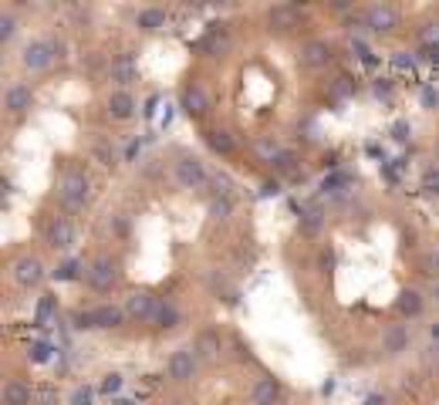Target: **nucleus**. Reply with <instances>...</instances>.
I'll return each mask as SVG.
<instances>
[{
    "mask_svg": "<svg viewBox=\"0 0 439 405\" xmlns=\"http://www.w3.org/2000/svg\"><path fill=\"white\" fill-rule=\"evenodd\" d=\"M375 95H378V98H388V95H392V85H388V78H378V81H375Z\"/></svg>",
    "mask_w": 439,
    "mask_h": 405,
    "instance_id": "obj_37",
    "label": "nucleus"
},
{
    "mask_svg": "<svg viewBox=\"0 0 439 405\" xmlns=\"http://www.w3.org/2000/svg\"><path fill=\"white\" fill-rule=\"evenodd\" d=\"M348 7H351V4H345V0H338V4H331V11H338V14H345V11H348Z\"/></svg>",
    "mask_w": 439,
    "mask_h": 405,
    "instance_id": "obj_42",
    "label": "nucleus"
},
{
    "mask_svg": "<svg viewBox=\"0 0 439 405\" xmlns=\"http://www.w3.org/2000/svg\"><path fill=\"white\" fill-rule=\"evenodd\" d=\"M11 277H14V284H21V287H38L41 280L48 277V270H44V264H41V257H34V253H21V257L11 264Z\"/></svg>",
    "mask_w": 439,
    "mask_h": 405,
    "instance_id": "obj_11",
    "label": "nucleus"
},
{
    "mask_svg": "<svg viewBox=\"0 0 439 405\" xmlns=\"http://www.w3.org/2000/svg\"><path fill=\"white\" fill-rule=\"evenodd\" d=\"M203 139H207L210 149L217 152V155H223V159L237 152V139H233V132H230V128H210V132L203 135Z\"/></svg>",
    "mask_w": 439,
    "mask_h": 405,
    "instance_id": "obj_24",
    "label": "nucleus"
},
{
    "mask_svg": "<svg viewBox=\"0 0 439 405\" xmlns=\"http://www.w3.org/2000/svg\"><path fill=\"white\" fill-rule=\"evenodd\" d=\"M196 371H200V354H196L193 344H182V348H176V352L169 354V362H166L169 381L186 385V381L196 379Z\"/></svg>",
    "mask_w": 439,
    "mask_h": 405,
    "instance_id": "obj_6",
    "label": "nucleus"
},
{
    "mask_svg": "<svg viewBox=\"0 0 439 405\" xmlns=\"http://www.w3.org/2000/svg\"><path fill=\"white\" fill-rule=\"evenodd\" d=\"M95 395H98V389L95 385H75L71 392H68V405H95Z\"/></svg>",
    "mask_w": 439,
    "mask_h": 405,
    "instance_id": "obj_29",
    "label": "nucleus"
},
{
    "mask_svg": "<svg viewBox=\"0 0 439 405\" xmlns=\"http://www.w3.org/2000/svg\"><path fill=\"white\" fill-rule=\"evenodd\" d=\"M85 284H88L95 294L112 291V287L118 284V260L115 257H108V253L95 257V260L88 264V270H85Z\"/></svg>",
    "mask_w": 439,
    "mask_h": 405,
    "instance_id": "obj_5",
    "label": "nucleus"
},
{
    "mask_svg": "<svg viewBox=\"0 0 439 405\" xmlns=\"http://www.w3.org/2000/svg\"><path fill=\"white\" fill-rule=\"evenodd\" d=\"M4 405H31L34 402V389L24 379H7L4 381Z\"/></svg>",
    "mask_w": 439,
    "mask_h": 405,
    "instance_id": "obj_21",
    "label": "nucleus"
},
{
    "mask_svg": "<svg viewBox=\"0 0 439 405\" xmlns=\"http://www.w3.org/2000/svg\"><path fill=\"white\" fill-rule=\"evenodd\" d=\"M172 179H176V186L180 190H207L213 176H210V165L203 163V155H196L190 149H180L176 152V159H172Z\"/></svg>",
    "mask_w": 439,
    "mask_h": 405,
    "instance_id": "obj_1",
    "label": "nucleus"
},
{
    "mask_svg": "<svg viewBox=\"0 0 439 405\" xmlns=\"http://www.w3.org/2000/svg\"><path fill=\"white\" fill-rule=\"evenodd\" d=\"M426 368H439V344H433L426 352Z\"/></svg>",
    "mask_w": 439,
    "mask_h": 405,
    "instance_id": "obj_40",
    "label": "nucleus"
},
{
    "mask_svg": "<svg viewBox=\"0 0 439 405\" xmlns=\"http://www.w3.org/2000/svg\"><path fill=\"white\" fill-rule=\"evenodd\" d=\"M264 17H267V27L277 31V34H291L304 24V11L297 4H274V7H267Z\"/></svg>",
    "mask_w": 439,
    "mask_h": 405,
    "instance_id": "obj_10",
    "label": "nucleus"
},
{
    "mask_svg": "<svg viewBox=\"0 0 439 405\" xmlns=\"http://www.w3.org/2000/svg\"><path fill=\"white\" fill-rule=\"evenodd\" d=\"M14 34H17V14H14V11H4V14H0V41L7 44Z\"/></svg>",
    "mask_w": 439,
    "mask_h": 405,
    "instance_id": "obj_31",
    "label": "nucleus"
},
{
    "mask_svg": "<svg viewBox=\"0 0 439 405\" xmlns=\"http://www.w3.org/2000/svg\"><path fill=\"white\" fill-rule=\"evenodd\" d=\"M396 311L402 317H419L423 314V294L415 291V287H402L399 297H396Z\"/></svg>",
    "mask_w": 439,
    "mask_h": 405,
    "instance_id": "obj_25",
    "label": "nucleus"
},
{
    "mask_svg": "<svg viewBox=\"0 0 439 405\" xmlns=\"http://www.w3.org/2000/svg\"><path fill=\"white\" fill-rule=\"evenodd\" d=\"M362 24L368 27L372 34H388V31L399 27V11H396L392 4H386V0H382V4L375 0V4H368L362 11Z\"/></svg>",
    "mask_w": 439,
    "mask_h": 405,
    "instance_id": "obj_9",
    "label": "nucleus"
},
{
    "mask_svg": "<svg viewBox=\"0 0 439 405\" xmlns=\"http://www.w3.org/2000/svg\"><path fill=\"white\" fill-rule=\"evenodd\" d=\"M297 58H301V64L304 68H328V64L335 61V44L328 38H308L304 44H301V51H297Z\"/></svg>",
    "mask_w": 439,
    "mask_h": 405,
    "instance_id": "obj_12",
    "label": "nucleus"
},
{
    "mask_svg": "<svg viewBox=\"0 0 439 405\" xmlns=\"http://www.w3.org/2000/svg\"><path fill=\"white\" fill-rule=\"evenodd\" d=\"M169 21L166 7H139V14H135V27L139 31H145V34H155V31H162Z\"/></svg>",
    "mask_w": 439,
    "mask_h": 405,
    "instance_id": "obj_22",
    "label": "nucleus"
},
{
    "mask_svg": "<svg viewBox=\"0 0 439 405\" xmlns=\"http://www.w3.org/2000/svg\"><path fill=\"white\" fill-rule=\"evenodd\" d=\"M54 196L58 202L65 206V210H81L85 202L91 200V179L85 169H65L61 176H58V186H54Z\"/></svg>",
    "mask_w": 439,
    "mask_h": 405,
    "instance_id": "obj_2",
    "label": "nucleus"
},
{
    "mask_svg": "<svg viewBox=\"0 0 439 405\" xmlns=\"http://www.w3.org/2000/svg\"><path fill=\"white\" fill-rule=\"evenodd\" d=\"M129 321L122 304H95L85 311H75V328L81 331H115Z\"/></svg>",
    "mask_w": 439,
    "mask_h": 405,
    "instance_id": "obj_3",
    "label": "nucleus"
},
{
    "mask_svg": "<svg viewBox=\"0 0 439 405\" xmlns=\"http://www.w3.org/2000/svg\"><path fill=\"white\" fill-rule=\"evenodd\" d=\"M281 399H284V385L271 371H260L257 379L250 381V389H247V402L250 405H281Z\"/></svg>",
    "mask_w": 439,
    "mask_h": 405,
    "instance_id": "obj_7",
    "label": "nucleus"
},
{
    "mask_svg": "<svg viewBox=\"0 0 439 405\" xmlns=\"http://www.w3.org/2000/svg\"><path fill=\"white\" fill-rule=\"evenodd\" d=\"M180 324H182L180 304L172 301V297H162V301H159V314H155V328H159V331H172V328H180Z\"/></svg>",
    "mask_w": 439,
    "mask_h": 405,
    "instance_id": "obj_23",
    "label": "nucleus"
},
{
    "mask_svg": "<svg viewBox=\"0 0 439 405\" xmlns=\"http://www.w3.org/2000/svg\"><path fill=\"white\" fill-rule=\"evenodd\" d=\"M362 405H388V395L372 392V395H365V399H362Z\"/></svg>",
    "mask_w": 439,
    "mask_h": 405,
    "instance_id": "obj_39",
    "label": "nucleus"
},
{
    "mask_svg": "<svg viewBox=\"0 0 439 405\" xmlns=\"http://www.w3.org/2000/svg\"><path fill=\"white\" fill-rule=\"evenodd\" d=\"M115 405H135V402H129V399H118V402Z\"/></svg>",
    "mask_w": 439,
    "mask_h": 405,
    "instance_id": "obj_43",
    "label": "nucleus"
},
{
    "mask_svg": "<svg viewBox=\"0 0 439 405\" xmlns=\"http://www.w3.org/2000/svg\"><path fill=\"white\" fill-rule=\"evenodd\" d=\"M423 58H426L429 64H439V44H426V48H423Z\"/></svg>",
    "mask_w": 439,
    "mask_h": 405,
    "instance_id": "obj_38",
    "label": "nucleus"
},
{
    "mask_svg": "<svg viewBox=\"0 0 439 405\" xmlns=\"http://www.w3.org/2000/svg\"><path fill=\"white\" fill-rule=\"evenodd\" d=\"M250 152L257 155V163L264 165H277V159L284 155V145H281V139H274V135H257V139L250 142Z\"/></svg>",
    "mask_w": 439,
    "mask_h": 405,
    "instance_id": "obj_17",
    "label": "nucleus"
},
{
    "mask_svg": "<svg viewBox=\"0 0 439 405\" xmlns=\"http://www.w3.org/2000/svg\"><path fill=\"white\" fill-rule=\"evenodd\" d=\"M48 358H51V348H48V344H31V362H38V365H44V362H48Z\"/></svg>",
    "mask_w": 439,
    "mask_h": 405,
    "instance_id": "obj_34",
    "label": "nucleus"
},
{
    "mask_svg": "<svg viewBox=\"0 0 439 405\" xmlns=\"http://www.w3.org/2000/svg\"><path fill=\"white\" fill-rule=\"evenodd\" d=\"M409 132H413V128H409V122H396V125H392V139L406 142V139H409Z\"/></svg>",
    "mask_w": 439,
    "mask_h": 405,
    "instance_id": "obj_36",
    "label": "nucleus"
},
{
    "mask_svg": "<svg viewBox=\"0 0 439 405\" xmlns=\"http://www.w3.org/2000/svg\"><path fill=\"white\" fill-rule=\"evenodd\" d=\"M196 354H200V362H217L220 352H223V338H220V331L207 328V331H200V338L193 342Z\"/></svg>",
    "mask_w": 439,
    "mask_h": 405,
    "instance_id": "obj_19",
    "label": "nucleus"
},
{
    "mask_svg": "<svg viewBox=\"0 0 439 405\" xmlns=\"http://www.w3.org/2000/svg\"><path fill=\"white\" fill-rule=\"evenodd\" d=\"M402 352H409V328L406 324H392L382 334V354L386 358H399Z\"/></svg>",
    "mask_w": 439,
    "mask_h": 405,
    "instance_id": "obj_18",
    "label": "nucleus"
},
{
    "mask_svg": "<svg viewBox=\"0 0 439 405\" xmlns=\"http://www.w3.org/2000/svg\"><path fill=\"white\" fill-rule=\"evenodd\" d=\"M423 105H426V108H439V88L436 85H426V88H423Z\"/></svg>",
    "mask_w": 439,
    "mask_h": 405,
    "instance_id": "obj_35",
    "label": "nucleus"
},
{
    "mask_svg": "<svg viewBox=\"0 0 439 405\" xmlns=\"http://www.w3.org/2000/svg\"><path fill=\"white\" fill-rule=\"evenodd\" d=\"M81 270H88V267L81 264V260H75V257H68V260H61V264L54 267V280H78V277H85Z\"/></svg>",
    "mask_w": 439,
    "mask_h": 405,
    "instance_id": "obj_28",
    "label": "nucleus"
},
{
    "mask_svg": "<svg viewBox=\"0 0 439 405\" xmlns=\"http://www.w3.org/2000/svg\"><path fill=\"white\" fill-rule=\"evenodd\" d=\"M180 108L190 118H203V115L210 112V95H207V88L200 85V81H190L186 88H182V95H180Z\"/></svg>",
    "mask_w": 439,
    "mask_h": 405,
    "instance_id": "obj_15",
    "label": "nucleus"
},
{
    "mask_svg": "<svg viewBox=\"0 0 439 405\" xmlns=\"http://www.w3.org/2000/svg\"><path fill=\"white\" fill-rule=\"evenodd\" d=\"M159 301L162 297H155L153 291H132L125 297V314L129 321H139V324H155V314H159Z\"/></svg>",
    "mask_w": 439,
    "mask_h": 405,
    "instance_id": "obj_8",
    "label": "nucleus"
},
{
    "mask_svg": "<svg viewBox=\"0 0 439 405\" xmlns=\"http://www.w3.org/2000/svg\"><path fill=\"white\" fill-rule=\"evenodd\" d=\"M419 186L426 196H439V163H429L423 169V179H419Z\"/></svg>",
    "mask_w": 439,
    "mask_h": 405,
    "instance_id": "obj_30",
    "label": "nucleus"
},
{
    "mask_svg": "<svg viewBox=\"0 0 439 405\" xmlns=\"http://www.w3.org/2000/svg\"><path fill=\"white\" fill-rule=\"evenodd\" d=\"M297 227H301V233H318V230L324 227V210L318 206V202L304 206V210H301V220H297Z\"/></svg>",
    "mask_w": 439,
    "mask_h": 405,
    "instance_id": "obj_26",
    "label": "nucleus"
},
{
    "mask_svg": "<svg viewBox=\"0 0 439 405\" xmlns=\"http://www.w3.org/2000/svg\"><path fill=\"white\" fill-rule=\"evenodd\" d=\"M233 210H237L233 193H213L210 196V216L213 220H227V216H233Z\"/></svg>",
    "mask_w": 439,
    "mask_h": 405,
    "instance_id": "obj_27",
    "label": "nucleus"
},
{
    "mask_svg": "<svg viewBox=\"0 0 439 405\" xmlns=\"http://www.w3.org/2000/svg\"><path fill=\"white\" fill-rule=\"evenodd\" d=\"M135 71H139V68H135V58H132V54H115L112 64H108V78L118 81V88H125L129 81H135Z\"/></svg>",
    "mask_w": 439,
    "mask_h": 405,
    "instance_id": "obj_20",
    "label": "nucleus"
},
{
    "mask_svg": "<svg viewBox=\"0 0 439 405\" xmlns=\"http://www.w3.org/2000/svg\"><path fill=\"white\" fill-rule=\"evenodd\" d=\"M75 240H78L75 223H71L68 216H51V220L44 223V243H48L51 250H71Z\"/></svg>",
    "mask_w": 439,
    "mask_h": 405,
    "instance_id": "obj_13",
    "label": "nucleus"
},
{
    "mask_svg": "<svg viewBox=\"0 0 439 405\" xmlns=\"http://www.w3.org/2000/svg\"><path fill=\"white\" fill-rule=\"evenodd\" d=\"M419 41H423V48H426V44H439V21L423 27V31H419Z\"/></svg>",
    "mask_w": 439,
    "mask_h": 405,
    "instance_id": "obj_33",
    "label": "nucleus"
},
{
    "mask_svg": "<svg viewBox=\"0 0 439 405\" xmlns=\"http://www.w3.org/2000/svg\"><path fill=\"white\" fill-rule=\"evenodd\" d=\"M351 88H355V85H351V78H345V75L338 78V85H335V91H338V95H348Z\"/></svg>",
    "mask_w": 439,
    "mask_h": 405,
    "instance_id": "obj_41",
    "label": "nucleus"
},
{
    "mask_svg": "<svg viewBox=\"0 0 439 405\" xmlns=\"http://www.w3.org/2000/svg\"><path fill=\"white\" fill-rule=\"evenodd\" d=\"M31 105H34V88H31L27 81H11V85L4 88V108L11 115L31 112Z\"/></svg>",
    "mask_w": 439,
    "mask_h": 405,
    "instance_id": "obj_14",
    "label": "nucleus"
},
{
    "mask_svg": "<svg viewBox=\"0 0 439 405\" xmlns=\"http://www.w3.org/2000/svg\"><path fill=\"white\" fill-rule=\"evenodd\" d=\"M98 392H102V395H115V392H122V375H118V371H108V375H105V381L98 385Z\"/></svg>",
    "mask_w": 439,
    "mask_h": 405,
    "instance_id": "obj_32",
    "label": "nucleus"
},
{
    "mask_svg": "<svg viewBox=\"0 0 439 405\" xmlns=\"http://www.w3.org/2000/svg\"><path fill=\"white\" fill-rule=\"evenodd\" d=\"M105 112L108 118H115V122H125L135 115V95L129 88H115L108 98H105Z\"/></svg>",
    "mask_w": 439,
    "mask_h": 405,
    "instance_id": "obj_16",
    "label": "nucleus"
},
{
    "mask_svg": "<svg viewBox=\"0 0 439 405\" xmlns=\"http://www.w3.org/2000/svg\"><path fill=\"white\" fill-rule=\"evenodd\" d=\"M58 58H65V44L54 38H31L21 51V64L27 71H48Z\"/></svg>",
    "mask_w": 439,
    "mask_h": 405,
    "instance_id": "obj_4",
    "label": "nucleus"
}]
</instances>
